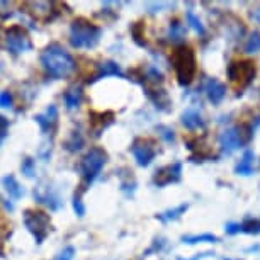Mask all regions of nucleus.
<instances>
[{"instance_id": "obj_18", "label": "nucleus", "mask_w": 260, "mask_h": 260, "mask_svg": "<svg viewBox=\"0 0 260 260\" xmlns=\"http://www.w3.org/2000/svg\"><path fill=\"white\" fill-rule=\"evenodd\" d=\"M82 101H83V92L80 87H70V89L63 94V102H65V107L68 111L78 109Z\"/></svg>"}, {"instance_id": "obj_23", "label": "nucleus", "mask_w": 260, "mask_h": 260, "mask_svg": "<svg viewBox=\"0 0 260 260\" xmlns=\"http://www.w3.org/2000/svg\"><path fill=\"white\" fill-rule=\"evenodd\" d=\"M187 209H189V204L187 203L179 204L177 208L169 209V211H164V213L156 214V219H158V221H161V223H172V221H175V219H179L182 214H185V211H187Z\"/></svg>"}, {"instance_id": "obj_16", "label": "nucleus", "mask_w": 260, "mask_h": 260, "mask_svg": "<svg viewBox=\"0 0 260 260\" xmlns=\"http://www.w3.org/2000/svg\"><path fill=\"white\" fill-rule=\"evenodd\" d=\"M107 77H119V78H124V72H122L121 65H117L116 61H104L101 63L99 68H97L95 75L90 78L89 83H94L97 80H101V78H107Z\"/></svg>"}, {"instance_id": "obj_13", "label": "nucleus", "mask_w": 260, "mask_h": 260, "mask_svg": "<svg viewBox=\"0 0 260 260\" xmlns=\"http://www.w3.org/2000/svg\"><path fill=\"white\" fill-rule=\"evenodd\" d=\"M242 138H240L238 129L235 127H228L219 135V148H221V155H232L242 146Z\"/></svg>"}, {"instance_id": "obj_9", "label": "nucleus", "mask_w": 260, "mask_h": 260, "mask_svg": "<svg viewBox=\"0 0 260 260\" xmlns=\"http://www.w3.org/2000/svg\"><path fill=\"white\" fill-rule=\"evenodd\" d=\"M129 151L140 167H148L156 156V146L148 138H136L133 141V145H131Z\"/></svg>"}, {"instance_id": "obj_17", "label": "nucleus", "mask_w": 260, "mask_h": 260, "mask_svg": "<svg viewBox=\"0 0 260 260\" xmlns=\"http://www.w3.org/2000/svg\"><path fill=\"white\" fill-rule=\"evenodd\" d=\"M180 121H182V124L190 131L203 129V127L206 126L203 116H201V112L196 109V107H189V109H185L182 117H180Z\"/></svg>"}, {"instance_id": "obj_32", "label": "nucleus", "mask_w": 260, "mask_h": 260, "mask_svg": "<svg viewBox=\"0 0 260 260\" xmlns=\"http://www.w3.org/2000/svg\"><path fill=\"white\" fill-rule=\"evenodd\" d=\"M121 190L127 196V198H131V196L135 194V190H136V182L131 177L127 179V180L122 179L121 180Z\"/></svg>"}, {"instance_id": "obj_19", "label": "nucleus", "mask_w": 260, "mask_h": 260, "mask_svg": "<svg viewBox=\"0 0 260 260\" xmlns=\"http://www.w3.org/2000/svg\"><path fill=\"white\" fill-rule=\"evenodd\" d=\"M2 185H4V189L7 190L9 198L14 201L21 199L22 196L26 194V190H24L22 185L17 182V179L14 177V175H6V177L2 179Z\"/></svg>"}, {"instance_id": "obj_8", "label": "nucleus", "mask_w": 260, "mask_h": 260, "mask_svg": "<svg viewBox=\"0 0 260 260\" xmlns=\"http://www.w3.org/2000/svg\"><path fill=\"white\" fill-rule=\"evenodd\" d=\"M34 199H36V203L46 206V208H50L51 211L61 209V206H63L60 192L56 190L55 185H51L48 182H39L38 187H34Z\"/></svg>"}, {"instance_id": "obj_31", "label": "nucleus", "mask_w": 260, "mask_h": 260, "mask_svg": "<svg viewBox=\"0 0 260 260\" xmlns=\"http://www.w3.org/2000/svg\"><path fill=\"white\" fill-rule=\"evenodd\" d=\"M21 170H22V174L26 175V177H29V179L34 177V174H36V164H34V160L31 158V156H26V158L22 160Z\"/></svg>"}, {"instance_id": "obj_2", "label": "nucleus", "mask_w": 260, "mask_h": 260, "mask_svg": "<svg viewBox=\"0 0 260 260\" xmlns=\"http://www.w3.org/2000/svg\"><path fill=\"white\" fill-rule=\"evenodd\" d=\"M101 34L102 29L99 26H95V24H92L83 17H78L70 26V38H68V41H70L72 48H77V50H82V48L90 50V48L97 46Z\"/></svg>"}, {"instance_id": "obj_10", "label": "nucleus", "mask_w": 260, "mask_h": 260, "mask_svg": "<svg viewBox=\"0 0 260 260\" xmlns=\"http://www.w3.org/2000/svg\"><path fill=\"white\" fill-rule=\"evenodd\" d=\"M182 179V161H172L155 172L153 184L156 187H167L170 184H177Z\"/></svg>"}, {"instance_id": "obj_25", "label": "nucleus", "mask_w": 260, "mask_h": 260, "mask_svg": "<svg viewBox=\"0 0 260 260\" xmlns=\"http://www.w3.org/2000/svg\"><path fill=\"white\" fill-rule=\"evenodd\" d=\"M219 238L213 233H201V235H184L182 243L196 245V243H218Z\"/></svg>"}, {"instance_id": "obj_4", "label": "nucleus", "mask_w": 260, "mask_h": 260, "mask_svg": "<svg viewBox=\"0 0 260 260\" xmlns=\"http://www.w3.org/2000/svg\"><path fill=\"white\" fill-rule=\"evenodd\" d=\"M107 161V153L101 146H92V148L83 155V158L78 164V172L82 175V180L85 185H90L99 177L102 167Z\"/></svg>"}, {"instance_id": "obj_27", "label": "nucleus", "mask_w": 260, "mask_h": 260, "mask_svg": "<svg viewBox=\"0 0 260 260\" xmlns=\"http://www.w3.org/2000/svg\"><path fill=\"white\" fill-rule=\"evenodd\" d=\"M242 226V233H248V235H260V219L258 218H247L245 221L240 223Z\"/></svg>"}, {"instance_id": "obj_3", "label": "nucleus", "mask_w": 260, "mask_h": 260, "mask_svg": "<svg viewBox=\"0 0 260 260\" xmlns=\"http://www.w3.org/2000/svg\"><path fill=\"white\" fill-rule=\"evenodd\" d=\"M172 65H174L175 77L177 82L182 87H187L192 83L198 67H196V55L192 48L189 46H179L172 55Z\"/></svg>"}, {"instance_id": "obj_15", "label": "nucleus", "mask_w": 260, "mask_h": 260, "mask_svg": "<svg viewBox=\"0 0 260 260\" xmlns=\"http://www.w3.org/2000/svg\"><path fill=\"white\" fill-rule=\"evenodd\" d=\"M114 122V112H92L90 114V129L95 136H101L104 129H107Z\"/></svg>"}, {"instance_id": "obj_30", "label": "nucleus", "mask_w": 260, "mask_h": 260, "mask_svg": "<svg viewBox=\"0 0 260 260\" xmlns=\"http://www.w3.org/2000/svg\"><path fill=\"white\" fill-rule=\"evenodd\" d=\"M85 189L78 190V192L73 194V201H72V206H73V211H75V214L78 218H82L83 214H85V206H83V201H82V192Z\"/></svg>"}, {"instance_id": "obj_34", "label": "nucleus", "mask_w": 260, "mask_h": 260, "mask_svg": "<svg viewBox=\"0 0 260 260\" xmlns=\"http://www.w3.org/2000/svg\"><path fill=\"white\" fill-rule=\"evenodd\" d=\"M73 257H75V248L67 247V248H63L53 260H73Z\"/></svg>"}, {"instance_id": "obj_39", "label": "nucleus", "mask_w": 260, "mask_h": 260, "mask_svg": "<svg viewBox=\"0 0 260 260\" xmlns=\"http://www.w3.org/2000/svg\"><path fill=\"white\" fill-rule=\"evenodd\" d=\"M211 255H214L213 252H204V253H198V255H194V257H190V258H177V260H203L206 257H211Z\"/></svg>"}, {"instance_id": "obj_36", "label": "nucleus", "mask_w": 260, "mask_h": 260, "mask_svg": "<svg viewBox=\"0 0 260 260\" xmlns=\"http://www.w3.org/2000/svg\"><path fill=\"white\" fill-rule=\"evenodd\" d=\"M0 107H4V109L12 107V94L9 90L0 92Z\"/></svg>"}, {"instance_id": "obj_41", "label": "nucleus", "mask_w": 260, "mask_h": 260, "mask_svg": "<svg viewBox=\"0 0 260 260\" xmlns=\"http://www.w3.org/2000/svg\"><path fill=\"white\" fill-rule=\"evenodd\" d=\"M223 260H240V258H223Z\"/></svg>"}, {"instance_id": "obj_35", "label": "nucleus", "mask_w": 260, "mask_h": 260, "mask_svg": "<svg viewBox=\"0 0 260 260\" xmlns=\"http://www.w3.org/2000/svg\"><path fill=\"white\" fill-rule=\"evenodd\" d=\"M158 131H160V136L164 138L167 143H174L175 141V135L170 127H165V126H158Z\"/></svg>"}, {"instance_id": "obj_24", "label": "nucleus", "mask_w": 260, "mask_h": 260, "mask_svg": "<svg viewBox=\"0 0 260 260\" xmlns=\"http://www.w3.org/2000/svg\"><path fill=\"white\" fill-rule=\"evenodd\" d=\"M27 6L32 9L31 14L34 17H43L45 21H48V19H51L50 14L53 12L51 9L55 4H51V2H29Z\"/></svg>"}, {"instance_id": "obj_1", "label": "nucleus", "mask_w": 260, "mask_h": 260, "mask_svg": "<svg viewBox=\"0 0 260 260\" xmlns=\"http://www.w3.org/2000/svg\"><path fill=\"white\" fill-rule=\"evenodd\" d=\"M39 63L45 68L48 75L53 78H67L70 73L75 70V60L65 48L53 43L43 50L39 56Z\"/></svg>"}, {"instance_id": "obj_11", "label": "nucleus", "mask_w": 260, "mask_h": 260, "mask_svg": "<svg viewBox=\"0 0 260 260\" xmlns=\"http://www.w3.org/2000/svg\"><path fill=\"white\" fill-rule=\"evenodd\" d=\"M34 121H36V124L39 126L41 133L53 135V133H55V129H56V124H58V109H56V106L50 104L46 107L45 112L34 116Z\"/></svg>"}, {"instance_id": "obj_21", "label": "nucleus", "mask_w": 260, "mask_h": 260, "mask_svg": "<svg viewBox=\"0 0 260 260\" xmlns=\"http://www.w3.org/2000/svg\"><path fill=\"white\" fill-rule=\"evenodd\" d=\"M83 145H85V138H83L82 131H72L70 135H68V138L65 140V146L67 151H70V153H77V151H80L83 148Z\"/></svg>"}, {"instance_id": "obj_12", "label": "nucleus", "mask_w": 260, "mask_h": 260, "mask_svg": "<svg viewBox=\"0 0 260 260\" xmlns=\"http://www.w3.org/2000/svg\"><path fill=\"white\" fill-rule=\"evenodd\" d=\"M203 90L209 102H213L214 106L221 104L224 95H226V87L223 82H219L218 78H206L203 82Z\"/></svg>"}, {"instance_id": "obj_42", "label": "nucleus", "mask_w": 260, "mask_h": 260, "mask_svg": "<svg viewBox=\"0 0 260 260\" xmlns=\"http://www.w3.org/2000/svg\"><path fill=\"white\" fill-rule=\"evenodd\" d=\"M0 143H2V140H0Z\"/></svg>"}, {"instance_id": "obj_5", "label": "nucleus", "mask_w": 260, "mask_h": 260, "mask_svg": "<svg viewBox=\"0 0 260 260\" xmlns=\"http://www.w3.org/2000/svg\"><path fill=\"white\" fill-rule=\"evenodd\" d=\"M24 219V226L27 228V232L32 235L38 245H41L45 242V238L48 237L51 230V219L50 214H46L45 211H38V209H26L22 214Z\"/></svg>"}, {"instance_id": "obj_22", "label": "nucleus", "mask_w": 260, "mask_h": 260, "mask_svg": "<svg viewBox=\"0 0 260 260\" xmlns=\"http://www.w3.org/2000/svg\"><path fill=\"white\" fill-rule=\"evenodd\" d=\"M185 32H187V29L180 21H172L169 24V31H167V38H169V41L172 43H182L185 39Z\"/></svg>"}, {"instance_id": "obj_37", "label": "nucleus", "mask_w": 260, "mask_h": 260, "mask_svg": "<svg viewBox=\"0 0 260 260\" xmlns=\"http://www.w3.org/2000/svg\"><path fill=\"white\" fill-rule=\"evenodd\" d=\"M9 133V121L4 116H0V140H4Z\"/></svg>"}, {"instance_id": "obj_33", "label": "nucleus", "mask_w": 260, "mask_h": 260, "mask_svg": "<svg viewBox=\"0 0 260 260\" xmlns=\"http://www.w3.org/2000/svg\"><path fill=\"white\" fill-rule=\"evenodd\" d=\"M165 245H167V242H165V238H156L153 243H151V247L146 250V252L143 253L145 257H148L150 253H153V252H161V250L165 248Z\"/></svg>"}, {"instance_id": "obj_7", "label": "nucleus", "mask_w": 260, "mask_h": 260, "mask_svg": "<svg viewBox=\"0 0 260 260\" xmlns=\"http://www.w3.org/2000/svg\"><path fill=\"white\" fill-rule=\"evenodd\" d=\"M6 46L12 55H22L32 50V41L22 26H12L6 31Z\"/></svg>"}, {"instance_id": "obj_20", "label": "nucleus", "mask_w": 260, "mask_h": 260, "mask_svg": "<svg viewBox=\"0 0 260 260\" xmlns=\"http://www.w3.org/2000/svg\"><path fill=\"white\" fill-rule=\"evenodd\" d=\"M255 165V153L252 150H247L242 156V160L235 165V174L237 175H252Z\"/></svg>"}, {"instance_id": "obj_6", "label": "nucleus", "mask_w": 260, "mask_h": 260, "mask_svg": "<svg viewBox=\"0 0 260 260\" xmlns=\"http://www.w3.org/2000/svg\"><path fill=\"white\" fill-rule=\"evenodd\" d=\"M228 78L237 89H245L255 78V65L252 61H232L228 65Z\"/></svg>"}, {"instance_id": "obj_26", "label": "nucleus", "mask_w": 260, "mask_h": 260, "mask_svg": "<svg viewBox=\"0 0 260 260\" xmlns=\"http://www.w3.org/2000/svg\"><path fill=\"white\" fill-rule=\"evenodd\" d=\"M185 17H187V24H189V26L192 27L194 31L199 34V36H204L206 29L203 26V22H201V19L194 14L192 9H187V11H185Z\"/></svg>"}, {"instance_id": "obj_14", "label": "nucleus", "mask_w": 260, "mask_h": 260, "mask_svg": "<svg viewBox=\"0 0 260 260\" xmlns=\"http://www.w3.org/2000/svg\"><path fill=\"white\" fill-rule=\"evenodd\" d=\"M143 89H145V94L148 95V99L153 102L160 111L170 109V97L164 89H160V85H143Z\"/></svg>"}, {"instance_id": "obj_28", "label": "nucleus", "mask_w": 260, "mask_h": 260, "mask_svg": "<svg viewBox=\"0 0 260 260\" xmlns=\"http://www.w3.org/2000/svg\"><path fill=\"white\" fill-rule=\"evenodd\" d=\"M245 53H258L260 51V32H252L243 45Z\"/></svg>"}, {"instance_id": "obj_40", "label": "nucleus", "mask_w": 260, "mask_h": 260, "mask_svg": "<svg viewBox=\"0 0 260 260\" xmlns=\"http://www.w3.org/2000/svg\"><path fill=\"white\" fill-rule=\"evenodd\" d=\"M252 19H255V21L260 24V7L253 9V11H252Z\"/></svg>"}, {"instance_id": "obj_38", "label": "nucleus", "mask_w": 260, "mask_h": 260, "mask_svg": "<svg viewBox=\"0 0 260 260\" xmlns=\"http://www.w3.org/2000/svg\"><path fill=\"white\" fill-rule=\"evenodd\" d=\"M224 232L228 235H237V233H242V226H240V223H228L226 226H224Z\"/></svg>"}, {"instance_id": "obj_29", "label": "nucleus", "mask_w": 260, "mask_h": 260, "mask_svg": "<svg viewBox=\"0 0 260 260\" xmlns=\"http://www.w3.org/2000/svg\"><path fill=\"white\" fill-rule=\"evenodd\" d=\"M143 32H145V26L143 22H135L133 26H131V36H133L135 43L141 48L146 46V41L143 39Z\"/></svg>"}]
</instances>
